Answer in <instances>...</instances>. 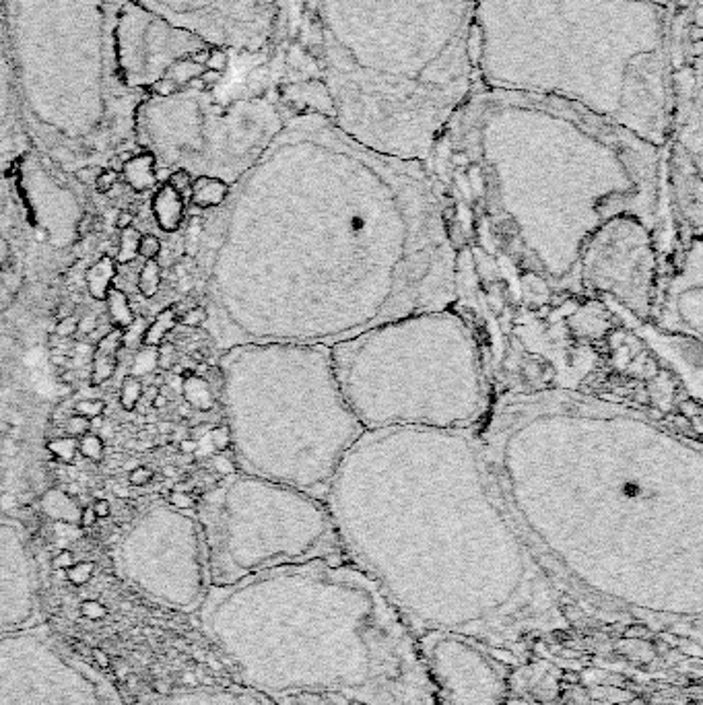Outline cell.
I'll list each match as a JSON object with an SVG mask.
<instances>
[{
    "instance_id": "obj_31",
    "label": "cell",
    "mask_w": 703,
    "mask_h": 705,
    "mask_svg": "<svg viewBox=\"0 0 703 705\" xmlns=\"http://www.w3.org/2000/svg\"><path fill=\"white\" fill-rule=\"evenodd\" d=\"M178 326V314L176 308H165L161 310L151 324L145 328L143 332V347L147 349H157L161 343L167 341L170 337V332Z\"/></svg>"
},
{
    "instance_id": "obj_39",
    "label": "cell",
    "mask_w": 703,
    "mask_h": 705,
    "mask_svg": "<svg viewBox=\"0 0 703 705\" xmlns=\"http://www.w3.org/2000/svg\"><path fill=\"white\" fill-rule=\"evenodd\" d=\"M178 363V349L170 341H165L155 351V367L159 372H172Z\"/></svg>"
},
{
    "instance_id": "obj_13",
    "label": "cell",
    "mask_w": 703,
    "mask_h": 705,
    "mask_svg": "<svg viewBox=\"0 0 703 705\" xmlns=\"http://www.w3.org/2000/svg\"><path fill=\"white\" fill-rule=\"evenodd\" d=\"M310 561H349L324 501L254 475L219 495L207 530L211 588Z\"/></svg>"
},
{
    "instance_id": "obj_36",
    "label": "cell",
    "mask_w": 703,
    "mask_h": 705,
    "mask_svg": "<svg viewBox=\"0 0 703 705\" xmlns=\"http://www.w3.org/2000/svg\"><path fill=\"white\" fill-rule=\"evenodd\" d=\"M161 266L157 260H145L141 273H139V293L147 299L155 297L161 287Z\"/></svg>"
},
{
    "instance_id": "obj_30",
    "label": "cell",
    "mask_w": 703,
    "mask_h": 705,
    "mask_svg": "<svg viewBox=\"0 0 703 705\" xmlns=\"http://www.w3.org/2000/svg\"><path fill=\"white\" fill-rule=\"evenodd\" d=\"M106 308H108V316H110V322H112V328H118V330H128L132 324H135L137 316H135V310H132V304H130V299L128 295L118 289V287H112L106 295Z\"/></svg>"
},
{
    "instance_id": "obj_32",
    "label": "cell",
    "mask_w": 703,
    "mask_h": 705,
    "mask_svg": "<svg viewBox=\"0 0 703 705\" xmlns=\"http://www.w3.org/2000/svg\"><path fill=\"white\" fill-rule=\"evenodd\" d=\"M273 705H361V703L341 693L310 691V693H293V695L275 699Z\"/></svg>"
},
{
    "instance_id": "obj_8",
    "label": "cell",
    "mask_w": 703,
    "mask_h": 705,
    "mask_svg": "<svg viewBox=\"0 0 703 705\" xmlns=\"http://www.w3.org/2000/svg\"><path fill=\"white\" fill-rule=\"evenodd\" d=\"M479 0H310L330 120L378 153L421 161L477 89Z\"/></svg>"
},
{
    "instance_id": "obj_34",
    "label": "cell",
    "mask_w": 703,
    "mask_h": 705,
    "mask_svg": "<svg viewBox=\"0 0 703 705\" xmlns=\"http://www.w3.org/2000/svg\"><path fill=\"white\" fill-rule=\"evenodd\" d=\"M141 231L135 229V225L120 231V244H118V252L114 256L116 264H128L139 256V244H141Z\"/></svg>"
},
{
    "instance_id": "obj_48",
    "label": "cell",
    "mask_w": 703,
    "mask_h": 705,
    "mask_svg": "<svg viewBox=\"0 0 703 705\" xmlns=\"http://www.w3.org/2000/svg\"><path fill=\"white\" fill-rule=\"evenodd\" d=\"M167 501H170V506L176 510H194L196 508V499L188 491H182V489L170 491V497H167Z\"/></svg>"
},
{
    "instance_id": "obj_20",
    "label": "cell",
    "mask_w": 703,
    "mask_h": 705,
    "mask_svg": "<svg viewBox=\"0 0 703 705\" xmlns=\"http://www.w3.org/2000/svg\"><path fill=\"white\" fill-rule=\"evenodd\" d=\"M703 242L701 238L666 258L652 324L664 332L701 341L703 324Z\"/></svg>"
},
{
    "instance_id": "obj_41",
    "label": "cell",
    "mask_w": 703,
    "mask_h": 705,
    "mask_svg": "<svg viewBox=\"0 0 703 705\" xmlns=\"http://www.w3.org/2000/svg\"><path fill=\"white\" fill-rule=\"evenodd\" d=\"M207 320H209V312L205 306H194L178 316V324L186 328H200Z\"/></svg>"
},
{
    "instance_id": "obj_4",
    "label": "cell",
    "mask_w": 703,
    "mask_h": 705,
    "mask_svg": "<svg viewBox=\"0 0 703 705\" xmlns=\"http://www.w3.org/2000/svg\"><path fill=\"white\" fill-rule=\"evenodd\" d=\"M425 167L456 275L582 291L580 252L617 215L642 219L666 248L664 149L563 99L475 89Z\"/></svg>"
},
{
    "instance_id": "obj_1",
    "label": "cell",
    "mask_w": 703,
    "mask_h": 705,
    "mask_svg": "<svg viewBox=\"0 0 703 705\" xmlns=\"http://www.w3.org/2000/svg\"><path fill=\"white\" fill-rule=\"evenodd\" d=\"M223 314L246 345L334 347L456 304V252L425 163L378 153L328 116H293L233 192Z\"/></svg>"
},
{
    "instance_id": "obj_18",
    "label": "cell",
    "mask_w": 703,
    "mask_h": 705,
    "mask_svg": "<svg viewBox=\"0 0 703 705\" xmlns=\"http://www.w3.org/2000/svg\"><path fill=\"white\" fill-rule=\"evenodd\" d=\"M419 650L438 705H508L510 668L499 654L468 635L429 631Z\"/></svg>"
},
{
    "instance_id": "obj_9",
    "label": "cell",
    "mask_w": 703,
    "mask_h": 705,
    "mask_svg": "<svg viewBox=\"0 0 703 705\" xmlns=\"http://www.w3.org/2000/svg\"><path fill=\"white\" fill-rule=\"evenodd\" d=\"M124 0H5L13 83L25 132L52 155L120 157L145 95L116 56ZM99 167V165H97Z\"/></svg>"
},
{
    "instance_id": "obj_37",
    "label": "cell",
    "mask_w": 703,
    "mask_h": 705,
    "mask_svg": "<svg viewBox=\"0 0 703 705\" xmlns=\"http://www.w3.org/2000/svg\"><path fill=\"white\" fill-rule=\"evenodd\" d=\"M46 450L64 464H73L77 454H79V440L71 438V435H66V438H54L46 444Z\"/></svg>"
},
{
    "instance_id": "obj_33",
    "label": "cell",
    "mask_w": 703,
    "mask_h": 705,
    "mask_svg": "<svg viewBox=\"0 0 703 705\" xmlns=\"http://www.w3.org/2000/svg\"><path fill=\"white\" fill-rule=\"evenodd\" d=\"M42 506L46 514L54 520H77L81 516V512L73 508V499L69 497V493H62L58 489H52L44 495Z\"/></svg>"
},
{
    "instance_id": "obj_3",
    "label": "cell",
    "mask_w": 703,
    "mask_h": 705,
    "mask_svg": "<svg viewBox=\"0 0 703 705\" xmlns=\"http://www.w3.org/2000/svg\"><path fill=\"white\" fill-rule=\"evenodd\" d=\"M475 431H365L324 503L347 559L417 637L514 650L559 627V588L501 503Z\"/></svg>"
},
{
    "instance_id": "obj_57",
    "label": "cell",
    "mask_w": 703,
    "mask_h": 705,
    "mask_svg": "<svg viewBox=\"0 0 703 705\" xmlns=\"http://www.w3.org/2000/svg\"><path fill=\"white\" fill-rule=\"evenodd\" d=\"M172 431H174V425H172V423H159V425H157V433H159V435L172 433Z\"/></svg>"
},
{
    "instance_id": "obj_16",
    "label": "cell",
    "mask_w": 703,
    "mask_h": 705,
    "mask_svg": "<svg viewBox=\"0 0 703 705\" xmlns=\"http://www.w3.org/2000/svg\"><path fill=\"white\" fill-rule=\"evenodd\" d=\"M0 705H120L110 685L50 631L0 635Z\"/></svg>"
},
{
    "instance_id": "obj_45",
    "label": "cell",
    "mask_w": 703,
    "mask_h": 705,
    "mask_svg": "<svg viewBox=\"0 0 703 705\" xmlns=\"http://www.w3.org/2000/svg\"><path fill=\"white\" fill-rule=\"evenodd\" d=\"M153 477H155L153 468L135 466V468H130V473H128V485L130 487H147L153 481Z\"/></svg>"
},
{
    "instance_id": "obj_43",
    "label": "cell",
    "mask_w": 703,
    "mask_h": 705,
    "mask_svg": "<svg viewBox=\"0 0 703 705\" xmlns=\"http://www.w3.org/2000/svg\"><path fill=\"white\" fill-rule=\"evenodd\" d=\"M64 429H66V435H71V438H77V440H79L81 435H85V433L91 431V419H87V417L75 413L73 417L66 419Z\"/></svg>"
},
{
    "instance_id": "obj_56",
    "label": "cell",
    "mask_w": 703,
    "mask_h": 705,
    "mask_svg": "<svg viewBox=\"0 0 703 705\" xmlns=\"http://www.w3.org/2000/svg\"><path fill=\"white\" fill-rule=\"evenodd\" d=\"M95 326H97V324H95V320H93V318H87V320H85V322H81V320H79V330H85V332H91V330H93V328H95Z\"/></svg>"
},
{
    "instance_id": "obj_24",
    "label": "cell",
    "mask_w": 703,
    "mask_h": 705,
    "mask_svg": "<svg viewBox=\"0 0 703 705\" xmlns=\"http://www.w3.org/2000/svg\"><path fill=\"white\" fill-rule=\"evenodd\" d=\"M124 343V330L112 328L106 337H102L95 345L93 351V365H91V386L106 384L118 367V353Z\"/></svg>"
},
{
    "instance_id": "obj_5",
    "label": "cell",
    "mask_w": 703,
    "mask_h": 705,
    "mask_svg": "<svg viewBox=\"0 0 703 705\" xmlns=\"http://www.w3.org/2000/svg\"><path fill=\"white\" fill-rule=\"evenodd\" d=\"M200 623L238 683L361 705H438L419 637L351 561H310L209 588Z\"/></svg>"
},
{
    "instance_id": "obj_42",
    "label": "cell",
    "mask_w": 703,
    "mask_h": 705,
    "mask_svg": "<svg viewBox=\"0 0 703 705\" xmlns=\"http://www.w3.org/2000/svg\"><path fill=\"white\" fill-rule=\"evenodd\" d=\"M209 435H211V442H213V448L217 454H225L231 448V429L227 423L213 427Z\"/></svg>"
},
{
    "instance_id": "obj_7",
    "label": "cell",
    "mask_w": 703,
    "mask_h": 705,
    "mask_svg": "<svg viewBox=\"0 0 703 705\" xmlns=\"http://www.w3.org/2000/svg\"><path fill=\"white\" fill-rule=\"evenodd\" d=\"M671 9L652 0H479L477 89L557 97L662 147Z\"/></svg>"
},
{
    "instance_id": "obj_29",
    "label": "cell",
    "mask_w": 703,
    "mask_h": 705,
    "mask_svg": "<svg viewBox=\"0 0 703 705\" xmlns=\"http://www.w3.org/2000/svg\"><path fill=\"white\" fill-rule=\"evenodd\" d=\"M182 394L186 405L194 411L207 413V411H213L217 405V394L213 392L209 382L203 376H198L196 372L182 380Z\"/></svg>"
},
{
    "instance_id": "obj_23",
    "label": "cell",
    "mask_w": 703,
    "mask_h": 705,
    "mask_svg": "<svg viewBox=\"0 0 703 705\" xmlns=\"http://www.w3.org/2000/svg\"><path fill=\"white\" fill-rule=\"evenodd\" d=\"M141 705H273V701L238 683V685L180 689L172 693L155 695L143 701Z\"/></svg>"
},
{
    "instance_id": "obj_55",
    "label": "cell",
    "mask_w": 703,
    "mask_h": 705,
    "mask_svg": "<svg viewBox=\"0 0 703 705\" xmlns=\"http://www.w3.org/2000/svg\"><path fill=\"white\" fill-rule=\"evenodd\" d=\"M165 405H167V398H165V396H163V394L159 392V394H157V396L153 398V402H151V407H153V409H163Z\"/></svg>"
},
{
    "instance_id": "obj_27",
    "label": "cell",
    "mask_w": 703,
    "mask_h": 705,
    "mask_svg": "<svg viewBox=\"0 0 703 705\" xmlns=\"http://www.w3.org/2000/svg\"><path fill=\"white\" fill-rule=\"evenodd\" d=\"M229 192L231 186L227 182L211 176H198L190 186V205L196 209H215L225 205Z\"/></svg>"
},
{
    "instance_id": "obj_2",
    "label": "cell",
    "mask_w": 703,
    "mask_h": 705,
    "mask_svg": "<svg viewBox=\"0 0 703 705\" xmlns=\"http://www.w3.org/2000/svg\"><path fill=\"white\" fill-rule=\"evenodd\" d=\"M475 433L501 503L557 588L627 609L697 611L699 438L557 390L493 398Z\"/></svg>"
},
{
    "instance_id": "obj_12",
    "label": "cell",
    "mask_w": 703,
    "mask_h": 705,
    "mask_svg": "<svg viewBox=\"0 0 703 705\" xmlns=\"http://www.w3.org/2000/svg\"><path fill=\"white\" fill-rule=\"evenodd\" d=\"M316 112L312 99L277 81L246 85L219 97L213 89H190L147 97L137 112V134L153 157L200 170L223 182H238L248 167L297 114ZM231 186V184H229Z\"/></svg>"
},
{
    "instance_id": "obj_38",
    "label": "cell",
    "mask_w": 703,
    "mask_h": 705,
    "mask_svg": "<svg viewBox=\"0 0 703 705\" xmlns=\"http://www.w3.org/2000/svg\"><path fill=\"white\" fill-rule=\"evenodd\" d=\"M104 452H106V444L104 440L99 438L97 433L89 431L79 438V454L91 462H102L104 460Z\"/></svg>"
},
{
    "instance_id": "obj_10",
    "label": "cell",
    "mask_w": 703,
    "mask_h": 705,
    "mask_svg": "<svg viewBox=\"0 0 703 705\" xmlns=\"http://www.w3.org/2000/svg\"><path fill=\"white\" fill-rule=\"evenodd\" d=\"M231 446L254 477L320 501L365 433L341 392L330 347L248 345L223 376Z\"/></svg>"
},
{
    "instance_id": "obj_40",
    "label": "cell",
    "mask_w": 703,
    "mask_h": 705,
    "mask_svg": "<svg viewBox=\"0 0 703 705\" xmlns=\"http://www.w3.org/2000/svg\"><path fill=\"white\" fill-rule=\"evenodd\" d=\"M104 411H106V402L102 398H85V400H79L77 407H75V413L83 415L87 419L102 417Z\"/></svg>"
},
{
    "instance_id": "obj_14",
    "label": "cell",
    "mask_w": 703,
    "mask_h": 705,
    "mask_svg": "<svg viewBox=\"0 0 703 705\" xmlns=\"http://www.w3.org/2000/svg\"><path fill=\"white\" fill-rule=\"evenodd\" d=\"M116 56L124 83L145 97L213 89L229 60L227 52L132 0L118 13Z\"/></svg>"
},
{
    "instance_id": "obj_50",
    "label": "cell",
    "mask_w": 703,
    "mask_h": 705,
    "mask_svg": "<svg viewBox=\"0 0 703 705\" xmlns=\"http://www.w3.org/2000/svg\"><path fill=\"white\" fill-rule=\"evenodd\" d=\"M104 167H97V165H87V167H79V170L75 172V178L85 184V186H95V180L97 176L102 174Z\"/></svg>"
},
{
    "instance_id": "obj_15",
    "label": "cell",
    "mask_w": 703,
    "mask_h": 705,
    "mask_svg": "<svg viewBox=\"0 0 703 705\" xmlns=\"http://www.w3.org/2000/svg\"><path fill=\"white\" fill-rule=\"evenodd\" d=\"M664 268L662 242L633 215H617L592 231L578 260L580 289L650 322Z\"/></svg>"
},
{
    "instance_id": "obj_46",
    "label": "cell",
    "mask_w": 703,
    "mask_h": 705,
    "mask_svg": "<svg viewBox=\"0 0 703 705\" xmlns=\"http://www.w3.org/2000/svg\"><path fill=\"white\" fill-rule=\"evenodd\" d=\"M167 184H170L178 194H182V196L186 198V196H190L192 176H190V172L180 170V167H178L176 172H172V176H170V180H167Z\"/></svg>"
},
{
    "instance_id": "obj_52",
    "label": "cell",
    "mask_w": 703,
    "mask_h": 705,
    "mask_svg": "<svg viewBox=\"0 0 703 705\" xmlns=\"http://www.w3.org/2000/svg\"><path fill=\"white\" fill-rule=\"evenodd\" d=\"M93 510H95L97 518H108V516L112 514V508H110V501H106V499H97V501L93 503Z\"/></svg>"
},
{
    "instance_id": "obj_6",
    "label": "cell",
    "mask_w": 703,
    "mask_h": 705,
    "mask_svg": "<svg viewBox=\"0 0 703 705\" xmlns=\"http://www.w3.org/2000/svg\"><path fill=\"white\" fill-rule=\"evenodd\" d=\"M493 398L574 392L633 407L701 440V341L664 332L582 291L456 275Z\"/></svg>"
},
{
    "instance_id": "obj_11",
    "label": "cell",
    "mask_w": 703,
    "mask_h": 705,
    "mask_svg": "<svg viewBox=\"0 0 703 705\" xmlns=\"http://www.w3.org/2000/svg\"><path fill=\"white\" fill-rule=\"evenodd\" d=\"M330 353L365 431H475L491 409L481 347L454 306L390 320Z\"/></svg>"
},
{
    "instance_id": "obj_53",
    "label": "cell",
    "mask_w": 703,
    "mask_h": 705,
    "mask_svg": "<svg viewBox=\"0 0 703 705\" xmlns=\"http://www.w3.org/2000/svg\"><path fill=\"white\" fill-rule=\"evenodd\" d=\"M79 522H81V526H85V528H89V526H93V524L97 522V514H95V510H93V506L81 510Z\"/></svg>"
},
{
    "instance_id": "obj_17",
    "label": "cell",
    "mask_w": 703,
    "mask_h": 705,
    "mask_svg": "<svg viewBox=\"0 0 703 705\" xmlns=\"http://www.w3.org/2000/svg\"><path fill=\"white\" fill-rule=\"evenodd\" d=\"M184 27L211 46L238 56H269L275 48L283 0H132Z\"/></svg>"
},
{
    "instance_id": "obj_51",
    "label": "cell",
    "mask_w": 703,
    "mask_h": 705,
    "mask_svg": "<svg viewBox=\"0 0 703 705\" xmlns=\"http://www.w3.org/2000/svg\"><path fill=\"white\" fill-rule=\"evenodd\" d=\"M132 225H135V215H132L130 211H120V213L116 215V227H118L120 231L132 227Z\"/></svg>"
},
{
    "instance_id": "obj_54",
    "label": "cell",
    "mask_w": 703,
    "mask_h": 705,
    "mask_svg": "<svg viewBox=\"0 0 703 705\" xmlns=\"http://www.w3.org/2000/svg\"><path fill=\"white\" fill-rule=\"evenodd\" d=\"M196 448H198V442H196V440H190V438H184V440H180V444H178V450H180L182 454H186V456H192V454L196 452Z\"/></svg>"
},
{
    "instance_id": "obj_44",
    "label": "cell",
    "mask_w": 703,
    "mask_h": 705,
    "mask_svg": "<svg viewBox=\"0 0 703 705\" xmlns=\"http://www.w3.org/2000/svg\"><path fill=\"white\" fill-rule=\"evenodd\" d=\"M161 252V242L157 235L153 233H145L141 235V244H139V256H143L145 260H155Z\"/></svg>"
},
{
    "instance_id": "obj_58",
    "label": "cell",
    "mask_w": 703,
    "mask_h": 705,
    "mask_svg": "<svg viewBox=\"0 0 703 705\" xmlns=\"http://www.w3.org/2000/svg\"><path fill=\"white\" fill-rule=\"evenodd\" d=\"M652 3H656V5H660V7H666V9H671L673 0H652Z\"/></svg>"
},
{
    "instance_id": "obj_28",
    "label": "cell",
    "mask_w": 703,
    "mask_h": 705,
    "mask_svg": "<svg viewBox=\"0 0 703 705\" xmlns=\"http://www.w3.org/2000/svg\"><path fill=\"white\" fill-rule=\"evenodd\" d=\"M116 266L118 264H116V260L112 256H102L93 266L87 268L85 285H87V291H89V295L93 299H97V301L106 299V295L112 289L114 279L118 275Z\"/></svg>"
},
{
    "instance_id": "obj_47",
    "label": "cell",
    "mask_w": 703,
    "mask_h": 705,
    "mask_svg": "<svg viewBox=\"0 0 703 705\" xmlns=\"http://www.w3.org/2000/svg\"><path fill=\"white\" fill-rule=\"evenodd\" d=\"M118 178L120 174L116 170H112V167H104L102 174H99L95 180V190L99 194H108L118 184Z\"/></svg>"
},
{
    "instance_id": "obj_22",
    "label": "cell",
    "mask_w": 703,
    "mask_h": 705,
    "mask_svg": "<svg viewBox=\"0 0 703 705\" xmlns=\"http://www.w3.org/2000/svg\"><path fill=\"white\" fill-rule=\"evenodd\" d=\"M25 143V128L19 114L13 83L5 0H0V157L13 155Z\"/></svg>"
},
{
    "instance_id": "obj_25",
    "label": "cell",
    "mask_w": 703,
    "mask_h": 705,
    "mask_svg": "<svg viewBox=\"0 0 703 705\" xmlns=\"http://www.w3.org/2000/svg\"><path fill=\"white\" fill-rule=\"evenodd\" d=\"M153 215L157 225L167 231L176 233L182 227L186 215V198L178 194L170 184H163L153 196Z\"/></svg>"
},
{
    "instance_id": "obj_21",
    "label": "cell",
    "mask_w": 703,
    "mask_h": 705,
    "mask_svg": "<svg viewBox=\"0 0 703 705\" xmlns=\"http://www.w3.org/2000/svg\"><path fill=\"white\" fill-rule=\"evenodd\" d=\"M38 592L31 567L9 536L0 539V635L33 627Z\"/></svg>"
},
{
    "instance_id": "obj_35",
    "label": "cell",
    "mask_w": 703,
    "mask_h": 705,
    "mask_svg": "<svg viewBox=\"0 0 703 705\" xmlns=\"http://www.w3.org/2000/svg\"><path fill=\"white\" fill-rule=\"evenodd\" d=\"M143 392H145V386L141 382V378L137 376H126L120 384V407L126 411V413H132V411H137L139 409V402L143 400Z\"/></svg>"
},
{
    "instance_id": "obj_19",
    "label": "cell",
    "mask_w": 703,
    "mask_h": 705,
    "mask_svg": "<svg viewBox=\"0 0 703 705\" xmlns=\"http://www.w3.org/2000/svg\"><path fill=\"white\" fill-rule=\"evenodd\" d=\"M124 574L141 592L176 611H196L211 584L207 555L192 536H137L126 547Z\"/></svg>"
},
{
    "instance_id": "obj_49",
    "label": "cell",
    "mask_w": 703,
    "mask_h": 705,
    "mask_svg": "<svg viewBox=\"0 0 703 705\" xmlns=\"http://www.w3.org/2000/svg\"><path fill=\"white\" fill-rule=\"evenodd\" d=\"M58 337L62 339H69V337H75V334L79 332V320L75 316H66V318H60L56 330H54Z\"/></svg>"
},
{
    "instance_id": "obj_26",
    "label": "cell",
    "mask_w": 703,
    "mask_h": 705,
    "mask_svg": "<svg viewBox=\"0 0 703 705\" xmlns=\"http://www.w3.org/2000/svg\"><path fill=\"white\" fill-rule=\"evenodd\" d=\"M155 165H157V159L149 151L141 155H132L122 163V176L135 192H147L157 182Z\"/></svg>"
}]
</instances>
